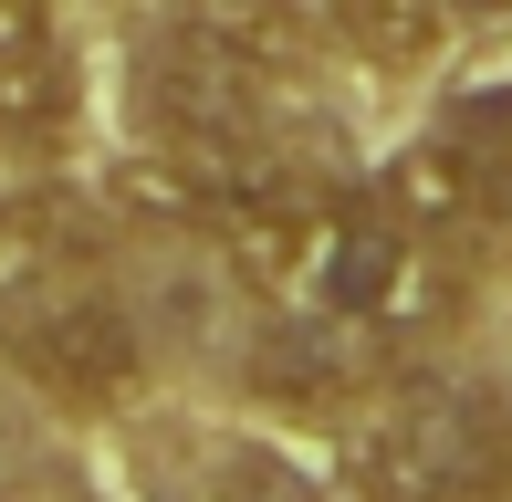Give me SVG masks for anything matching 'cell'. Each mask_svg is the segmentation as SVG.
I'll list each match as a JSON object with an SVG mask.
<instances>
[{
    "instance_id": "6",
    "label": "cell",
    "mask_w": 512,
    "mask_h": 502,
    "mask_svg": "<svg viewBox=\"0 0 512 502\" xmlns=\"http://www.w3.org/2000/svg\"><path fill=\"white\" fill-rule=\"evenodd\" d=\"M209 502H314V492L293 482V471H230V482L209 492Z\"/></svg>"
},
{
    "instance_id": "2",
    "label": "cell",
    "mask_w": 512,
    "mask_h": 502,
    "mask_svg": "<svg viewBox=\"0 0 512 502\" xmlns=\"http://www.w3.org/2000/svg\"><path fill=\"white\" fill-rule=\"evenodd\" d=\"M0 346H11V367L42 387V398L63 408H115L147 367V346H136V314L115 304L105 283H84V272H42V283H21L11 304H0Z\"/></svg>"
},
{
    "instance_id": "1",
    "label": "cell",
    "mask_w": 512,
    "mask_h": 502,
    "mask_svg": "<svg viewBox=\"0 0 512 502\" xmlns=\"http://www.w3.org/2000/svg\"><path fill=\"white\" fill-rule=\"evenodd\" d=\"M356 461L366 502H502L512 492V408L471 377H408L356 408Z\"/></svg>"
},
{
    "instance_id": "4",
    "label": "cell",
    "mask_w": 512,
    "mask_h": 502,
    "mask_svg": "<svg viewBox=\"0 0 512 502\" xmlns=\"http://www.w3.org/2000/svg\"><path fill=\"white\" fill-rule=\"evenodd\" d=\"M377 346H387V335L283 304L272 335H262V356H251V377H262L272 398H293V408H356L366 387H377Z\"/></svg>"
},
{
    "instance_id": "3",
    "label": "cell",
    "mask_w": 512,
    "mask_h": 502,
    "mask_svg": "<svg viewBox=\"0 0 512 502\" xmlns=\"http://www.w3.org/2000/svg\"><path fill=\"white\" fill-rule=\"evenodd\" d=\"M84 116L74 42L42 0H0V147H63Z\"/></svg>"
},
{
    "instance_id": "5",
    "label": "cell",
    "mask_w": 512,
    "mask_h": 502,
    "mask_svg": "<svg viewBox=\"0 0 512 502\" xmlns=\"http://www.w3.org/2000/svg\"><path fill=\"white\" fill-rule=\"evenodd\" d=\"M450 11L460 0H335L345 42H356L366 63H429L439 32H450Z\"/></svg>"
}]
</instances>
